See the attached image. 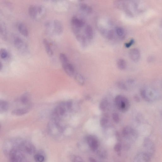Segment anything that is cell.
Instances as JSON below:
<instances>
[{
  "label": "cell",
  "instance_id": "6da1fadb",
  "mask_svg": "<svg viewBox=\"0 0 162 162\" xmlns=\"http://www.w3.org/2000/svg\"><path fill=\"white\" fill-rule=\"evenodd\" d=\"M45 8L42 5H31L29 7V15L34 20L41 19L45 15Z\"/></svg>",
  "mask_w": 162,
  "mask_h": 162
},
{
  "label": "cell",
  "instance_id": "7a4b0ae2",
  "mask_svg": "<svg viewBox=\"0 0 162 162\" xmlns=\"http://www.w3.org/2000/svg\"><path fill=\"white\" fill-rule=\"evenodd\" d=\"M115 103L116 107L121 112L124 113L128 111L130 107L129 100L122 95H118L115 99Z\"/></svg>",
  "mask_w": 162,
  "mask_h": 162
},
{
  "label": "cell",
  "instance_id": "3957f363",
  "mask_svg": "<svg viewBox=\"0 0 162 162\" xmlns=\"http://www.w3.org/2000/svg\"><path fill=\"white\" fill-rule=\"evenodd\" d=\"M140 94L144 100L148 102H152L157 98V95L155 90L149 88H144L140 91Z\"/></svg>",
  "mask_w": 162,
  "mask_h": 162
},
{
  "label": "cell",
  "instance_id": "277c9868",
  "mask_svg": "<svg viewBox=\"0 0 162 162\" xmlns=\"http://www.w3.org/2000/svg\"><path fill=\"white\" fill-rule=\"evenodd\" d=\"M122 133L124 138L132 141L135 140L138 137L137 131L130 126H127L124 128Z\"/></svg>",
  "mask_w": 162,
  "mask_h": 162
},
{
  "label": "cell",
  "instance_id": "5b68a950",
  "mask_svg": "<svg viewBox=\"0 0 162 162\" xmlns=\"http://www.w3.org/2000/svg\"><path fill=\"white\" fill-rule=\"evenodd\" d=\"M71 24L73 32H78L80 31L81 29L84 26V22L81 19L74 17L72 18Z\"/></svg>",
  "mask_w": 162,
  "mask_h": 162
},
{
  "label": "cell",
  "instance_id": "8992f818",
  "mask_svg": "<svg viewBox=\"0 0 162 162\" xmlns=\"http://www.w3.org/2000/svg\"><path fill=\"white\" fill-rule=\"evenodd\" d=\"M14 43L15 47L20 52L24 54L28 52V45L21 38L18 37H15L14 40Z\"/></svg>",
  "mask_w": 162,
  "mask_h": 162
},
{
  "label": "cell",
  "instance_id": "52a82bcc",
  "mask_svg": "<svg viewBox=\"0 0 162 162\" xmlns=\"http://www.w3.org/2000/svg\"><path fill=\"white\" fill-rule=\"evenodd\" d=\"M86 140L90 149L93 151L98 150L99 146V142L98 139L95 136L89 135L86 137Z\"/></svg>",
  "mask_w": 162,
  "mask_h": 162
},
{
  "label": "cell",
  "instance_id": "ba28073f",
  "mask_svg": "<svg viewBox=\"0 0 162 162\" xmlns=\"http://www.w3.org/2000/svg\"><path fill=\"white\" fill-rule=\"evenodd\" d=\"M152 156L145 152L137 154L134 157L132 162H150Z\"/></svg>",
  "mask_w": 162,
  "mask_h": 162
},
{
  "label": "cell",
  "instance_id": "9c48e42d",
  "mask_svg": "<svg viewBox=\"0 0 162 162\" xmlns=\"http://www.w3.org/2000/svg\"><path fill=\"white\" fill-rule=\"evenodd\" d=\"M63 27L60 21L55 20L52 22L51 31L57 35L61 34L63 32Z\"/></svg>",
  "mask_w": 162,
  "mask_h": 162
},
{
  "label": "cell",
  "instance_id": "30bf717a",
  "mask_svg": "<svg viewBox=\"0 0 162 162\" xmlns=\"http://www.w3.org/2000/svg\"><path fill=\"white\" fill-rule=\"evenodd\" d=\"M144 147L145 152L152 156L155 152V144L149 138H145L144 142Z\"/></svg>",
  "mask_w": 162,
  "mask_h": 162
},
{
  "label": "cell",
  "instance_id": "8fae6325",
  "mask_svg": "<svg viewBox=\"0 0 162 162\" xmlns=\"http://www.w3.org/2000/svg\"><path fill=\"white\" fill-rule=\"evenodd\" d=\"M62 65L63 70L68 76L70 77H72L74 75V68L72 65L69 63V62L62 64Z\"/></svg>",
  "mask_w": 162,
  "mask_h": 162
},
{
  "label": "cell",
  "instance_id": "7c38bea8",
  "mask_svg": "<svg viewBox=\"0 0 162 162\" xmlns=\"http://www.w3.org/2000/svg\"><path fill=\"white\" fill-rule=\"evenodd\" d=\"M140 54L139 50L135 48L131 49L129 52V56L131 60L134 62H137L140 58Z\"/></svg>",
  "mask_w": 162,
  "mask_h": 162
},
{
  "label": "cell",
  "instance_id": "4fadbf2b",
  "mask_svg": "<svg viewBox=\"0 0 162 162\" xmlns=\"http://www.w3.org/2000/svg\"><path fill=\"white\" fill-rule=\"evenodd\" d=\"M17 28L19 31L22 35L24 36H27L29 34V31L25 24L23 23H20L17 25Z\"/></svg>",
  "mask_w": 162,
  "mask_h": 162
},
{
  "label": "cell",
  "instance_id": "5bb4252c",
  "mask_svg": "<svg viewBox=\"0 0 162 162\" xmlns=\"http://www.w3.org/2000/svg\"><path fill=\"white\" fill-rule=\"evenodd\" d=\"M29 107L20 108L15 109L12 111V114L16 116L23 115L29 112Z\"/></svg>",
  "mask_w": 162,
  "mask_h": 162
},
{
  "label": "cell",
  "instance_id": "9a60e30c",
  "mask_svg": "<svg viewBox=\"0 0 162 162\" xmlns=\"http://www.w3.org/2000/svg\"><path fill=\"white\" fill-rule=\"evenodd\" d=\"M84 31L87 39L89 40H92L93 38L94 33L93 30L91 26L89 25H87L85 27Z\"/></svg>",
  "mask_w": 162,
  "mask_h": 162
},
{
  "label": "cell",
  "instance_id": "2e32d148",
  "mask_svg": "<svg viewBox=\"0 0 162 162\" xmlns=\"http://www.w3.org/2000/svg\"><path fill=\"white\" fill-rule=\"evenodd\" d=\"M0 33L2 39L4 40H6L7 32L5 24L3 23H1L0 24Z\"/></svg>",
  "mask_w": 162,
  "mask_h": 162
},
{
  "label": "cell",
  "instance_id": "e0dca14e",
  "mask_svg": "<svg viewBox=\"0 0 162 162\" xmlns=\"http://www.w3.org/2000/svg\"><path fill=\"white\" fill-rule=\"evenodd\" d=\"M76 38L83 47H84L87 45V38L85 36L81 33L76 35Z\"/></svg>",
  "mask_w": 162,
  "mask_h": 162
},
{
  "label": "cell",
  "instance_id": "ac0fdd59",
  "mask_svg": "<svg viewBox=\"0 0 162 162\" xmlns=\"http://www.w3.org/2000/svg\"><path fill=\"white\" fill-rule=\"evenodd\" d=\"M43 43L47 54L49 56H52L53 54V51L52 50L49 42L47 40L45 39L43 40Z\"/></svg>",
  "mask_w": 162,
  "mask_h": 162
},
{
  "label": "cell",
  "instance_id": "d6986e66",
  "mask_svg": "<svg viewBox=\"0 0 162 162\" xmlns=\"http://www.w3.org/2000/svg\"><path fill=\"white\" fill-rule=\"evenodd\" d=\"M75 80L77 83L81 86L84 85L85 83V79L83 76L80 74H76L75 75Z\"/></svg>",
  "mask_w": 162,
  "mask_h": 162
},
{
  "label": "cell",
  "instance_id": "ffe728a7",
  "mask_svg": "<svg viewBox=\"0 0 162 162\" xmlns=\"http://www.w3.org/2000/svg\"><path fill=\"white\" fill-rule=\"evenodd\" d=\"M80 7L82 11L87 14L91 13L92 11V9L91 7L85 3H81L80 4Z\"/></svg>",
  "mask_w": 162,
  "mask_h": 162
},
{
  "label": "cell",
  "instance_id": "44dd1931",
  "mask_svg": "<svg viewBox=\"0 0 162 162\" xmlns=\"http://www.w3.org/2000/svg\"><path fill=\"white\" fill-rule=\"evenodd\" d=\"M9 104L7 102L4 100L0 101V112H5L9 108Z\"/></svg>",
  "mask_w": 162,
  "mask_h": 162
},
{
  "label": "cell",
  "instance_id": "7402d4cb",
  "mask_svg": "<svg viewBox=\"0 0 162 162\" xmlns=\"http://www.w3.org/2000/svg\"><path fill=\"white\" fill-rule=\"evenodd\" d=\"M116 34L120 38L123 39L125 36V31L124 28L120 27H117L115 29Z\"/></svg>",
  "mask_w": 162,
  "mask_h": 162
},
{
  "label": "cell",
  "instance_id": "603a6c76",
  "mask_svg": "<svg viewBox=\"0 0 162 162\" xmlns=\"http://www.w3.org/2000/svg\"><path fill=\"white\" fill-rule=\"evenodd\" d=\"M117 65L120 70H125L127 67L126 61L122 59L118 60L117 63Z\"/></svg>",
  "mask_w": 162,
  "mask_h": 162
},
{
  "label": "cell",
  "instance_id": "cb8c5ba5",
  "mask_svg": "<svg viewBox=\"0 0 162 162\" xmlns=\"http://www.w3.org/2000/svg\"><path fill=\"white\" fill-rule=\"evenodd\" d=\"M108 104V101L107 100L105 99H103L100 102L99 104V108L100 110L102 111H104L107 108Z\"/></svg>",
  "mask_w": 162,
  "mask_h": 162
},
{
  "label": "cell",
  "instance_id": "d4e9b609",
  "mask_svg": "<svg viewBox=\"0 0 162 162\" xmlns=\"http://www.w3.org/2000/svg\"><path fill=\"white\" fill-rule=\"evenodd\" d=\"M109 119L108 117L107 116L105 115L101 118L100 124L101 126L102 127H104L107 125L108 123H109Z\"/></svg>",
  "mask_w": 162,
  "mask_h": 162
},
{
  "label": "cell",
  "instance_id": "484cf974",
  "mask_svg": "<svg viewBox=\"0 0 162 162\" xmlns=\"http://www.w3.org/2000/svg\"><path fill=\"white\" fill-rule=\"evenodd\" d=\"M20 101L22 104L27 105L28 104L30 101L29 96L26 94L23 95L20 98Z\"/></svg>",
  "mask_w": 162,
  "mask_h": 162
},
{
  "label": "cell",
  "instance_id": "4316f807",
  "mask_svg": "<svg viewBox=\"0 0 162 162\" xmlns=\"http://www.w3.org/2000/svg\"><path fill=\"white\" fill-rule=\"evenodd\" d=\"M0 56L2 59L5 60L8 58L9 54L6 49L2 48L0 51Z\"/></svg>",
  "mask_w": 162,
  "mask_h": 162
},
{
  "label": "cell",
  "instance_id": "83f0119b",
  "mask_svg": "<svg viewBox=\"0 0 162 162\" xmlns=\"http://www.w3.org/2000/svg\"><path fill=\"white\" fill-rule=\"evenodd\" d=\"M34 147L32 144H28L25 146V151L28 154H31L35 151Z\"/></svg>",
  "mask_w": 162,
  "mask_h": 162
},
{
  "label": "cell",
  "instance_id": "f1b7e54d",
  "mask_svg": "<svg viewBox=\"0 0 162 162\" xmlns=\"http://www.w3.org/2000/svg\"><path fill=\"white\" fill-rule=\"evenodd\" d=\"M35 160L37 162H43L45 160V158L41 154H37L34 156Z\"/></svg>",
  "mask_w": 162,
  "mask_h": 162
},
{
  "label": "cell",
  "instance_id": "f546056e",
  "mask_svg": "<svg viewBox=\"0 0 162 162\" xmlns=\"http://www.w3.org/2000/svg\"><path fill=\"white\" fill-rule=\"evenodd\" d=\"M59 59L62 64L69 62L67 57L64 53H61L60 54Z\"/></svg>",
  "mask_w": 162,
  "mask_h": 162
},
{
  "label": "cell",
  "instance_id": "4dcf8cb0",
  "mask_svg": "<svg viewBox=\"0 0 162 162\" xmlns=\"http://www.w3.org/2000/svg\"><path fill=\"white\" fill-rule=\"evenodd\" d=\"M116 85L118 88L121 90H127V87L123 82L119 81L116 83Z\"/></svg>",
  "mask_w": 162,
  "mask_h": 162
},
{
  "label": "cell",
  "instance_id": "1f68e13d",
  "mask_svg": "<svg viewBox=\"0 0 162 162\" xmlns=\"http://www.w3.org/2000/svg\"><path fill=\"white\" fill-rule=\"evenodd\" d=\"M97 154L99 157L102 159H105L107 157V153L104 150H100L97 151Z\"/></svg>",
  "mask_w": 162,
  "mask_h": 162
},
{
  "label": "cell",
  "instance_id": "d6a6232c",
  "mask_svg": "<svg viewBox=\"0 0 162 162\" xmlns=\"http://www.w3.org/2000/svg\"><path fill=\"white\" fill-rule=\"evenodd\" d=\"M112 119L115 123L118 124L120 122V117L118 113L114 112L112 115Z\"/></svg>",
  "mask_w": 162,
  "mask_h": 162
},
{
  "label": "cell",
  "instance_id": "836d02e7",
  "mask_svg": "<svg viewBox=\"0 0 162 162\" xmlns=\"http://www.w3.org/2000/svg\"><path fill=\"white\" fill-rule=\"evenodd\" d=\"M122 146L121 144L120 143H118L116 144L114 146V151L116 152L119 153L122 150Z\"/></svg>",
  "mask_w": 162,
  "mask_h": 162
},
{
  "label": "cell",
  "instance_id": "e575fe53",
  "mask_svg": "<svg viewBox=\"0 0 162 162\" xmlns=\"http://www.w3.org/2000/svg\"><path fill=\"white\" fill-rule=\"evenodd\" d=\"M134 41L133 39H131L129 43H126L125 44V46L126 48L130 47L134 43Z\"/></svg>",
  "mask_w": 162,
  "mask_h": 162
},
{
  "label": "cell",
  "instance_id": "d590c367",
  "mask_svg": "<svg viewBox=\"0 0 162 162\" xmlns=\"http://www.w3.org/2000/svg\"><path fill=\"white\" fill-rule=\"evenodd\" d=\"M116 136L117 140L119 141H120L121 140V138L119 133L118 132L116 133Z\"/></svg>",
  "mask_w": 162,
  "mask_h": 162
},
{
  "label": "cell",
  "instance_id": "8d00e7d4",
  "mask_svg": "<svg viewBox=\"0 0 162 162\" xmlns=\"http://www.w3.org/2000/svg\"><path fill=\"white\" fill-rule=\"evenodd\" d=\"M134 99L137 102H139L140 101V98L138 96L135 95L134 96Z\"/></svg>",
  "mask_w": 162,
  "mask_h": 162
},
{
  "label": "cell",
  "instance_id": "74e56055",
  "mask_svg": "<svg viewBox=\"0 0 162 162\" xmlns=\"http://www.w3.org/2000/svg\"><path fill=\"white\" fill-rule=\"evenodd\" d=\"M134 81L133 80L130 79L128 80L127 81V82L129 84H133L134 83Z\"/></svg>",
  "mask_w": 162,
  "mask_h": 162
},
{
  "label": "cell",
  "instance_id": "f35d334b",
  "mask_svg": "<svg viewBox=\"0 0 162 162\" xmlns=\"http://www.w3.org/2000/svg\"><path fill=\"white\" fill-rule=\"evenodd\" d=\"M89 159L90 162H97L96 160L92 157H90Z\"/></svg>",
  "mask_w": 162,
  "mask_h": 162
},
{
  "label": "cell",
  "instance_id": "ab89813d",
  "mask_svg": "<svg viewBox=\"0 0 162 162\" xmlns=\"http://www.w3.org/2000/svg\"><path fill=\"white\" fill-rule=\"evenodd\" d=\"M3 68V65L1 63H0V70H1Z\"/></svg>",
  "mask_w": 162,
  "mask_h": 162
},
{
  "label": "cell",
  "instance_id": "60d3db41",
  "mask_svg": "<svg viewBox=\"0 0 162 162\" xmlns=\"http://www.w3.org/2000/svg\"></svg>",
  "mask_w": 162,
  "mask_h": 162
},
{
  "label": "cell",
  "instance_id": "b9f144b4",
  "mask_svg": "<svg viewBox=\"0 0 162 162\" xmlns=\"http://www.w3.org/2000/svg\"></svg>",
  "mask_w": 162,
  "mask_h": 162
}]
</instances>
